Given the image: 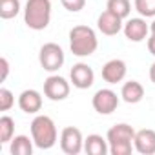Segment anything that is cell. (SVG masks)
I'll return each mask as SVG.
<instances>
[{"label": "cell", "mask_w": 155, "mask_h": 155, "mask_svg": "<svg viewBox=\"0 0 155 155\" xmlns=\"http://www.w3.org/2000/svg\"><path fill=\"white\" fill-rule=\"evenodd\" d=\"M142 97H144V88H142L140 82H137V81H128V82L122 84V88H120V99H122L124 102H128V104H137V102L142 101Z\"/></svg>", "instance_id": "obj_16"}, {"label": "cell", "mask_w": 155, "mask_h": 155, "mask_svg": "<svg viewBox=\"0 0 155 155\" xmlns=\"http://www.w3.org/2000/svg\"><path fill=\"white\" fill-rule=\"evenodd\" d=\"M31 139H33L35 146L40 150L53 148L58 139L57 126H55L53 119L48 115H37L31 120Z\"/></svg>", "instance_id": "obj_4"}, {"label": "cell", "mask_w": 155, "mask_h": 155, "mask_svg": "<svg viewBox=\"0 0 155 155\" xmlns=\"http://www.w3.org/2000/svg\"><path fill=\"white\" fill-rule=\"evenodd\" d=\"M150 31H151V35H155V18H153V22L150 24Z\"/></svg>", "instance_id": "obj_27"}, {"label": "cell", "mask_w": 155, "mask_h": 155, "mask_svg": "<svg viewBox=\"0 0 155 155\" xmlns=\"http://www.w3.org/2000/svg\"><path fill=\"white\" fill-rule=\"evenodd\" d=\"M135 130L133 126L126 122H119L111 126L106 133L108 144H110V153L111 155H130L131 150H135L133 140H135Z\"/></svg>", "instance_id": "obj_2"}, {"label": "cell", "mask_w": 155, "mask_h": 155, "mask_svg": "<svg viewBox=\"0 0 155 155\" xmlns=\"http://www.w3.org/2000/svg\"><path fill=\"white\" fill-rule=\"evenodd\" d=\"M33 146H35V142L28 135H15L9 142V151H11V155H31Z\"/></svg>", "instance_id": "obj_17"}, {"label": "cell", "mask_w": 155, "mask_h": 155, "mask_svg": "<svg viewBox=\"0 0 155 155\" xmlns=\"http://www.w3.org/2000/svg\"><path fill=\"white\" fill-rule=\"evenodd\" d=\"M60 150L66 155H79L84 151V137L79 128L66 126L60 133Z\"/></svg>", "instance_id": "obj_6"}, {"label": "cell", "mask_w": 155, "mask_h": 155, "mask_svg": "<svg viewBox=\"0 0 155 155\" xmlns=\"http://www.w3.org/2000/svg\"><path fill=\"white\" fill-rule=\"evenodd\" d=\"M128 73V66L122 58H111L102 66V79L108 84H119L124 81Z\"/></svg>", "instance_id": "obj_10"}, {"label": "cell", "mask_w": 155, "mask_h": 155, "mask_svg": "<svg viewBox=\"0 0 155 155\" xmlns=\"http://www.w3.org/2000/svg\"><path fill=\"white\" fill-rule=\"evenodd\" d=\"M0 69H2V75H0V81H6L8 79V75H9V62H8V58L6 57H2L0 58Z\"/></svg>", "instance_id": "obj_24"}, {"label": "cell", "mask_w": 155, "mask_h": 155, "mask_svg": "<svg viewBox=\"0 0 155 155\" xmlns=\"http://www.w3.org/2000/svg\"><path fill=\"white\" fill-rule=\"evenodd\" d=\"M15 137V120L9 115L0 117V144H8Z\"/></svg>", "instance_id": "obj_19"}, {"label": "cell", "mask_w": 155, "mask_h": 155, "mask_svg": "<svg viewBox=\"0 0 155 155\" xmlns=\"http://www.w3.org/2000/svg\"><path fill=\"white\" fill-rule=\"evenodd\" d=\"M133 8L144 18H155V0H133Z\"/></svg>", "instance_id": "obj_21"}, {"label": "cell", "mask_w": 155, "mask_h": 155, "mask_svg": "<svg viewBox=\"0 0 155 155\" xmlns=\"http://www.w3.org/2000/svg\"><path fill=\"white\" fill-rule=\"evenodd\" d=\"M148 51L155 57V35H151V37L148 38Z\"/></svg>", "instance_id": "obj_25"}, {"label": "cell", "mask_w": 155, "mask_h": 155, "mask_svg": "<svg viewBox=\"0 0 155 155\" xmlns=\"http://www.w3.org/2000/svg\"><path fill=\"white\" fill-rule=\"evenodd\" d=\"M69 82L60 75H49L48 79L44 81V95L53 101V102H58V101H64L69 97Z\"/></svg>", "instance_id": "obj_8"}, {"label": "cell", "mask_w": 155, "mask_h": 155, "mask_svg": "<svg viewBox=\"0 0 155 155\" xmlns=\"http://www.w3.org/2000/svg\"><path fill=\"white\" fill-rule=\"evenodd\" d=\"M84 151L88 155H108L110 153V144L108 139H104L102 135L91 133L84 139Z\"/></svg>", "instance_id": "obj_15"}, {"label": "cell", "mask_w": 155, "mask_h": 155, "mask_svg": "<svg viewBox=\"0 0 155 155\" xmlns=\"http://www.w3.org/2000/svg\"><path fill=\"white\" fill-rule=\"evenodd\" d=\"M18 108L28 115H37L42 110V95L37 90H24L18 95Z\"/></svg>", "instance_id": "obj_13"}, {"label": "cell", "mask_w": 155, "mask_h": 155, "mask_svg": "<svg viewBox=\"0 0 155 155\" xmlns=\"http://www.w3.org/2000/svg\"><path fill=\"white\" fill-rule=\"evenodd\" d=\"M99 38L93 28L90 26H75L69 31V49L75 57H90L97 51Z\"/></svg>", "instance_id": "obj_1"}, {"label": "cell", "mask_w": 155, "mask_h": 155, "mask_svg": "<svg viewBox=\"0 0 155 155\" xmlns=\"http://www.w3.org/2000/svg\"><path fill=\"white\" fill-rule=\"evenodd\" d=\"M20 0H0V18L9 20L20 13Z\"/></svg>", "instance_id": "obj_20"}, {"label": "cell", "mask_w": 155, "mask_h": 155, "mask_svg": "<svg viewBox=\"0 0 155 155\" xmlns=\"http://www.w3.org/2000/svg\"><path fill=\"white\" fill-rule=\"evenodd\" d=\"M122 31H124V37L130 42H142L150 33V26L146 24L144 17H135V18H130L124 24Z\"/></svg>", "instance_id": "obj_11"}, {"label": "cell", "mask_w": 155, "mask_h": 155, "mask_svg": "<svg viewBox=\"0 0 155 155\" xmlns=\"http://www.w3.org/2000/svg\"><path fill=\"white\" fill-rule=\"evenodd\" d=\"M133 146L140 155H153L155 153V130H150V128L139 130L135 133Z\"/></svg>", "instance_id": "obj_14"}, {"label": "cell", "mask_w": 155, "mask_h": 155, "mask_svg": "<svg viewBox=\"0 0 155 155\" xmlns=\"http://www.w3.org/2000/svg\"><path fill=\"white\" fill-rule=\"evenodd\" d=\"M15 106V95L8 88H0V111H9Z\"/></svg>", "instance_id": "obj_22"}, {"label": "cell", "mask_w": 155, "mask_h": 155, "mask_svg": "<svg viewBox=\"0 0 155 155\" xmlns=\"http://www.w3.org/2000/svg\"><path fill=\"white\" fill-rule=\"evenodd\" d=\"M51 20V0H28L24 6V24L33 31H42Z\"/></svg>", "instance_id": "obj_3"}, {"label": "cell", "mask_w": 155, "mask_h": 155, "mask_svg": "<svg viewBox=\"0 0 155 155\" xmlns=\"http://www.w3.org/2000/svg\"><path fill=\"white\" fill-rule=\"evenodd\" d=\"M150 81H151V82L155 84V62H153V64L150 66Z\"/></svg>", "instance_id": "obj_26"}, {"label": "cell", "mask_w": 155, "mask_h": 155, "mask_svg": "<svg viewBox=\"0 0 155 155\" xmlns=\"http://www.w3.org/2000/svg\"><path fill=\"white\" fill-rule=\"evenodd\" d=\"M97 28H99V31H101L102 35L113 37V35H117V33L122 31L124 24H122V18H120V17H117V15H113L111 11L106 9V11H102V13L99 15V18H97Z\"/></svg>", "instance_id": "obj_12"}, {"label": "cell", "mask_w": 155, "mask_h": 155, "mask_svg": "<svg viewBox=\"0 0 155 155\" xmlns=\"http://www.w3.org/2000/svg\"><path fill=\"white\" fill-rule=\"evenodd\" d=\"M60 4L64 6V9H68L71 13H79L81 9H84L86 0H60Z\"/></svg>", "instance_id": "obj_23"}, {"label": "cell", "mask_w": 155, "mask_h": 155, "mask_svg": "<svg viewBox=\"0 0 155 155\" xmlns=\"http://www.w3.org/2000/svg\"><path fill=\"white\" fill-rule=\"evenodd\" d=\"M64 60H66V55H64V49L55 44V42H46L40 51H38V62L40 66L49 71V73H55L58 71L62 66H64Z\"/></svg>", "instance_id": "obj_5"}, {"label": "cell", "mask_w": 155, "mask_h": 155, "mask_svg": "<svg viewBox=\"0 0 155 155\" xmlns=\"http://www.w3.org/2000/svg\"><path fill=\"white\" fill-rule=\"evenodd\" d=\"M69 79H71V84L77 88V90H88L93 86L95 82V73L91 69V66L84 64V62H79L75 64L69 71Z\"/></svg>", "instance_id": "obj_9"}, {"label": "cell", "mask_w": 155, "mask_h": 155, "mask_svg": "<svg viewBox=\"0 0 155 155\" xmlns=\"http://www.w3.org/2000/svg\"><path fill=\"white\" fill-rule=\"evenodd\" d=\"M119 102H120L119 95H117L113 90H110V88H102V90L95 91V95H93V99H91L93 110H95L97 113H101V115H110V113H113V111L119 108Z\"/></svg>", "instance_id": "obj_7"}, {"label": "cell", "mask_w": 155, "mask_h": 155, "mask_svg": "<svg viewBox=\"0 0 155 155\" xmlns=\"http://www.w3.org/2000/svg\"><path fill=\"white\" fill-rule=\"evenodd\" d=\"M106 9L124 20L131 13V2H130V0H108V2H106Z\"/></svg>", "instance_id": "obj_18"}]
</instances>
